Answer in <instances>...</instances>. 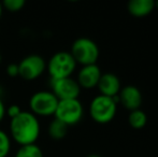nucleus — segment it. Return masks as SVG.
<instances>
[{
  "mask_svg": "<svg viewBox=\"0 0 158 157\" xmlns=\"http://www.w3.org/2000/svg\"><path fill=\"white\" fill-rule=\"evenodd\" d=\"M11 138L19 145L33 144L40 136V123L30 111H22L10 121Z\"/></svg>",
  "mask_w": 158,
  "mask_h": 157,
  "instance_id": "obj_1",
  "label": "nucleus"
},
{
  "mask_svg": "<svg viewBox=\"0 0 158 157\" xmlns=\"http://www.w3.org/2000/svg\"><path fill=\"white\" fill-rule=\"evenodd\" d=\"M118 99L116 97H108L98 95L89 103V115L96 123L108 124L115 118L117 112Z\"/></svg>",
  "mask_w": 158,
  "mask_h": 157,
  "instance_id": "obj_2",
  "label": "nucleus"
},
{
  "mask_svg": "<svg viewBox=\"0 0 158 157\" xmlns=\"http://www.w3.org/2000/svg\"><path fill=\"white\" fill-rule=\"evenodd\" d=\"M77 64L70 52L59 51L56 52L46 63V70L51 76V80L69 78L72 76Z\"/></svg>",
  "mask_w": 158,
  "mask_h": 157,
  "instance_id": "obj_3",
  "label": "nucleus"
},
{
  "mask_svg": "<svg viewBox=\"0 0 158 157\" xmlns=\"http://www.w3.org/2000/svg\"><path fill=\"white\" fill-rule=\"evenodd\" d=\"M70 54L72 55L77 64L82 66L94 65L98 61L100 50L94 40L82 37L74 40L71 46Z\"/></svg>",
  "mask_w": 158,
  "mask_h": 157,
  "instance_id": "obj_4",
  "label": "nucleus"
},
{
  "mask_svg": "<svg viewBox=\"0 0 158 157\" xmlns=\"http://www.w3.org/2000/svg\"><path fill=\"white\" fill-rule=\"evenodd\" d=\"M58 99L51 90H39L29 99L30 112L35 116H52L55 114Z\"/></svg>",
  "mask_w": 158,
  "mask_h": 157,
  "instance_id": "obj_5",
  "label": "nucleus"
},
{
  "mask_svg": "<svg viewBox=\"0 0 158 157\" xmlns=\"http://www.w3.org/2000/svg\"><path fill=\"white\" fill-rule=\"evenodd\" d=\"M84 115V108L79 99L59 100L55 111L54 118L59 119L67 126L80 123Z\"/></svg>",
  "mask_w": 158,
  "mask_h": 157,
  "instance_id": "obj_6",
  "label": "nucleus"
},
{
  "mask_svg": "<svg viewBox=\"0 0 158 157\" xmlns=\"http://www.w3.org/2000/svg\"><path fill=\"white\" fill-rule=\"evenodd\" d=\"M19 65V76L26 81H33L43 74L46 70V61L38 54L24 57Z\"/></svg>",
  "mask_w": 158,
  "mask_h": 157,
  "instance_id": "obj_7",
  "label": "nucleus"
},
{
  "mask_svg": "<svg viewBox=\"0 0 158 157\" xmlns=\"http://www.w3.org/2000/svg\"><path fill=\"white\" fill-rule=\"evenodd\" d=\"M51 92L57 97L58 100L79 99L81 87L77 80L71 76L64 79L51 80Z\"/></svg>",
  "mask_w": 158,
  "mask_h": 157,
  "instance_id": "obj_8",
  "label": "nucleus"
},
{
  "mask_svg": "<svg viewBox=\"0 0 158 157\" xmlns=\"http://www.w3.org/2000/svg\"><path fill=\"white\" fill-rule=\"evenodd\" d=\"M118 103H121L125 109L129 111L140 109L143 101L142 93L137 86L135 85H126L121 88L118 95H117Z\"/></svg>",
  "mask_w": 158,
  "mask_h": 157,
  "instance_id": "obj_9",
  "label": "nucleus"
},
{
  "mask_svg": "<svg viewBox=\"0 0 158 157\" xmlns=\"http://www.w3.org/2000/svg\"><path fill=\"white\" fill-rule=\"evenodd\" d=\"M101 76H102L101 69H100V67L97 64L82 66L79 73H77V82L79 83L81 88L93 89V88L97 87Z\"/></svg>",
  "mask_w": 158,
  "mask_h": 157,
  "instance_id": "obj_10",
  "label": "nucleus"
},
{
  "mask_svg": "<svg viewBox=\"0 0 158 157\" xmlns=\"http://www.w3.org/2000/svg\"><path fill=\"white\" fill-rule=\"evenodd\" d=\"M97 87L100 92V95L108 97H116L122 88V84L116 74L112 72H106V73H102Z\"/></svg>",
  "mask_w": 158,
  "mask_h": 157,
  "instance_id": "obj_11",
  "label": "nucleus"
},
{
  "mask_svg": "<svg viewBox=\"0 0 158 157\" xmlns=\"http://www.w3.org/2000/svg\"><path fill=\"white\" fill-rule=\"evenodd\" d=\"M129 14L135 17H144L155 10L154 0H130L127 4Z\"/></svg>",
  "mask_w": 158,
  "mask_h": 157,
  "instance_id": "obj_12",
  "label": "nucleus"
},
{
  "mask_svg": "<svg viewBox=\"0 0 158 157\" xmlns=\"http://www.w3.org/2000/svg\"><path fill=\"white\" fill-rule=\"evenodd\" d=\"M68 127L69 126H67L64 123L54 118L53 121H51V123L48 124V136L54 140H61L68 134Z\"/></svg>",
  "mask_w": 158,
  "mask_h": 157,
  "instance_id": "obj_13",
  "label": "nucleus"
},
{
  "mask_svg": "<svg viewBox=\"0 0 158 157\" xmlns=\"http://www.w3.org/2000/svg\"><path fill=\"white\" fill-rule=\"evenodd\" d=\"M128 123L133 129H142L143 127H145L148 123V116L145 112L142 111L141 109L133 110V111H130L128 115Z\"/></svg>",
  "mask_w": 158,
  "mask_h": 157,
  "instance_id": "obj_14",
  "label": "nucleus"
},
{
  "mask_svg": "<svg viewBox=\"0 0 158 157\" xmlns=\"http://www.w3.org/2000/svg\"><path fill=\"white\" fill-rule=\"evenodd\" d=\"M14 157H44L41 147L35 143L28 145H22L17 150Z\"/></svg>",
  "mask_w": 158,
  "mask_h": 157,
  "instance_id": "obj_15",
  "label": "nucleus"
},
{
  "mask_svg": "<svg viewBox=\"0 0 158 157\" xmlns=\"http://www.w3.org/2000/svg\"><path fill=\"white\" fill-rule=\"evenodd\" d=\"M11 150V139L6 131L0 129V157H6Z\"/></svg>",
  "mask_w": 158,
  "mask_h": 157,
  "instance_id": "obj_16",
  "label": "nucleus"
},
{
  "mask_svg": "<svg viewBox=\"0 0 158 157\" xmlns=\"http://www.w3.org/2000/svg\"><path fill=\"white\" fill-rule=\"evenodd\" d=\"M25 0H3L1 2L3 9L11 12H17V11H21L22 9L25 6Z\"/></svg>",
  "mask_w": 158,
  "mask_h": 157,
  "instance_id": "obj_17",
  "label": "nucleus"
},
{
  "mask_svg": "<svg viewBox=\"0 0 158 157\" xmlns=\"http://www.w3.org/2000/svg\"><path fill=\"white\" fill-rule=\"evenodd\" d=\"M22 111H23V110L21 109V107H19V105H9V107L6 108V115L10 116V118L12 119V118H16V116L19 115Z\"/></svg>",
  "mask_w": 158,
  "mask_h": 157,
  "instance_id": "obj_18",
  "label": "nucleus"
},
{
  "mask_svg": "<svg viewBox=\"0 0 158 157\" xmlns=\"http://www.w3.org/2000/svg\"><path fill=\"white\" fill-rule=\"evenodd\" d=\"M6 74L11 78H16L19 76V65L17 64H10L8 65L6 69Z\"/></svg>",
  "mask_w": 158,
  "mask_h": 157,
  "instance_id": "obj_19",
  "label": "nucleus"
},
{
  "mask_svg": "<svg viewBox=\"0 0 158 157\" xmlns=\"http://www.w3.org/2000/svg\"><path fill=\"white\" fill-rule=\"evenodd\" d=\"M6 105H4L3 99L0 97V122L6 116Z\"/></svg>",
  "mask_w": 158,
  "mask_h": 157,
  "instance_id": "obj_20",
  "label": "nucleus"
},
{
  "mask_svg": "<svg viewBox=\"0 0 158 157\" xmlns=\"http://www.w3.org/2000/svg\"><path fill=\"white\" fill-rule=\"evenodd\" d=\"M2 13H3V6H2L1 2H0V19H1V16H2Z\"/></svg>",
  "mask_w": 158,
  "mask_h": 157,
  "instance_id": "obj_21",
  "label": "nucleus"
},
{
  "mask_svg": "<svg viewBox=\"0 0 158 157\" xmlns=\"http://www.w3.org/2000/svg\"><path fill=\"white\" fill-rule=\"evenodd\" d=\"M86 157H101V156L98 155V154H89V155H87Z\"/></svg>",
  "mask_w": 158,
  "mask_h": 157,
  "instance_id": "obj_22",
  "label": "nucleus"
},
{
  "mask_svg": "<svg viewBox=\"0 0 158 157\" xmlns=\"http://www.w3.org/2000/svg\"><path fill=\"white\" fill-rule=\"evenodd\" d=\"M2 96H3V88H2V86L0 85V97L2 98Z\"/></svg>",
  "mask_w": 158,
  "mask_h": 157,
  "instance_id": "obj_23",
  "label": "nucleus"
},
{
  "mask_svg": "<svg viewBox=\"0 0 158 157\" xmlns=\"http://www.w3.org/2000/svg\"><path fill=\"white\" fill-rule=\"evenodd\" d=\"M155 9H157L158 10V0L157 1H155Z\"/></svg>",
  "mask_w": 158,
  "mask_h": 157,
  "instance_id": "obj_24",
  "label": "nucleus"
},
{
  "mask_svg": "<svg viewBox=\"0 0 158 157\" xmlns=\"http://www.w3.org/2000/svg\"><path fill=\"white\" fill-rule=\"evenodd\" d=\"M1 60H2V56H1V54H0V64H1Z\"/></svg>",
  "mask_w": 158,
  "mask_h": 157,
  "instance_id": "obj_25",
  "label": "nucleus"
}]
</instances>
